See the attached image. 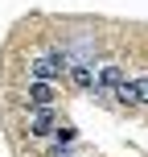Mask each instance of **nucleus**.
<instances>
[{"instance_id":"obj_1","label":"nucleus","mask_w":148,"mask_h":157,"mask_svg":"<svg viewBox=\"0 0 148 157\" xmlns=\"http://www.w3.org/2000/svg\"><path fill=\"white\" fill-rule=\"evenodd\" d=\"M70 66H74V62H66V54H37V58L29 62V75L37 78V83H54V78L70 75Z\"/></svg>"},{"instance_id":"obj_2","label":"nucleus","mask_w":148,"mask_h":157,"mask_svg":"<svg viewBox=\"0 0 148 157\" xmlns=\"http://www.w3.org/2000/svg\"><path fill=\"white\" fill-rule=\"evenodd\" d=\"M124 83H128V71L115 66V62H107V66H99V87H95V91L99 95H115Z\"/></svg>"},{"instance_id":"obj_3","label":"nucleus","mask_w":148,"mask_h":157,"mask_svg":"<svg viewBox=\"0 0 148 157\" xmlns=\"http://www.w3.org/2000/svg\"><path fill=\"white\" fill-rule=\"evenodd\" d=\"M29 103H33V108H49V103H54V87L33 78V83H29Z\"/></svg>"},{"instance_id":"obj_4","label":"nucleus","mask_w":148,"mask_h":157,"mask_svg":"<svg viewBox=\"0 0 148 157\" xmlns=\"http://www.w3.org/2000/svg\"><path fill=\"white\" fill-rule=\"evenodd\" d=\"M29 132H33V136H49V132H54V116H49V108H37V112H33Z\"/></svg>"},{"instance_id":"obj_5","label":"nucleus","mask_w":148,"mask_h":157,"mask_svg":"<svg viewBox=\"0 0 148 157\" xmlns=\"http://www.w3.org/2000/svg\"><path fill=\"white\" fill-rule=\"evenodd\" d=\"M70 78H74L78 87H99V71L86 66V62H74V66H70Z\"/></svg>"},{"instance_id":"obj_6","label":"nucleus","mask_w":148,"mask_h":157,"mask_svg":"<svg viewBox=\"0 0 148 157\" xmlns=\"http://www.w3.org/2000/svg\"><path fill=\"white\" fill-rule=\"evenodd\" d=\"M136 83V95H140V103H148V78H132Z\"/></svg>"}]
</instances>
